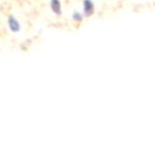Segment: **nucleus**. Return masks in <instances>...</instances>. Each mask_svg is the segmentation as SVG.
I'll return each instance as SVG.
<instances>
[{
  "label": "nucleus",
  "mask_w": 155,
  "mask_h": 155,
  "mask_svg": "<svg viewBox=\"0 0 155 155\" xmlns=\"http://www.w3.org/2000/svg\"><path fill=\"white\" fill-rule=\"evenodd\" d=\"M83 9H84V16L89 17L94 13V4L91 0H84L83 2Z\"/></svg>",
  "instance_id": "obj_1"
},
{
  "label": "nucleus",
  "mask_w": 155,
  "mask_h": 155,
  "mask_svg": "<svg viewBox=\"0 0 155 155\" xmlns=\"http://www.w3.org/2000/svg\"><path fill=\"white\" fill-rule=\"evenodd\" d=\"M8 24L9 27V30L13 33H18L21 30V24L20 22L12 16H10L8 20Z\"/></svg>",
  "instance_id": "obj_2"
},
{
  "label": "nucleus",
  "mask_w": 155,
  "mask_h": 155,
  "mask_svg": "<svg viewBox=\"0 0 155 155\" xmlns=\"http://www.w3.org/2000/svg\"><path fill=\"white\" fill-rule=\"evenodd\" d=\"M50 8L56 15H61V4L60 0H51Z\"/></svg>",
  "instance_id": "obj_3"
},
{
  "label": "nucleus",
  "mask_w": 155,
  "mask_h": 155,
  "mask_svg": "<svg viewBox=\"0 0 155 155\" xmlns=\"http://www.w3.org/2000/svg\"><path fill=\"white\" fill-rule=\"evenodd\" d=\"M83 15L80 13V12H77V11H75V12H74V14H73V20L74 21H81L82 20H83Z\"/></svg>",
  "instance_id": "obj_4"
}]
</instances>
